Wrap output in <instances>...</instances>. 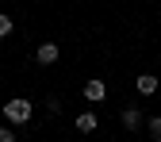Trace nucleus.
Segmentation results:
<instances>
[{
	"instance_id": "nucleus-9",
	"label": "nucleus",
	"mask_w": 161,
	"mask_h": 142,
	"mask_svg": "<svg viewBox=\"0 0 161 142\" xmlns=\"http://www.w3.org/2000/svg\"><path fill=\"white\" fill-rule=\"evenodd\" d=\"M0 142H15V131L12 127H0Z\"/></svg>"
},
{
	"instance_id": "nucleus-1",
	"label": "nucleus",
	"mask_w": 161,
	"mask_h": 142,
	"mask_svg": "<svg viewBox=\"0 0 161 142\" xmlns=\"http://www.w3.org/2000/svg\"><path fill=\"white\" fill-rule=\"evenodd\" d=\"M4 119L15 123V127H23L27 119H31V100H23V96H19V100H8V104H4Z\"/></svg>"
},
{
	"instance_id": "nucleus-8",
	"label": "nucleus",
	"mask_w": 161,
	"mask_h": 142,
	"mask_svg": "<svg viewBox=\"0 0 161 142\" xmlns=\"http://www.w3.org/2000/svg\"><path fill=\"white\" fill-rule=\"evenodd\" d=\"M4 35H12V15L0 12V38H4Z\"/></svg>"
},
{
	"instance_id": "nucleus-7",
	"label": "nucleus",
	"mask_w": 161,
	"mask_h": 142,
	"mask_svg": "<svg viewBox=\"0 0 161 142\" xmlns=\"http://www.w3.org/2000/svg\"><path fill=\"white\" fill-rule=\"evenodd\" d=\"M150 138H153V142H161V115H153V119H150Z\"/></svg>"
},
{
	"instance_id": "nucleus-6",
	"label": "nucleus",
	"mask_w": 161,
	"mask_h": 142,
	"mask_svg": "<svg viewBox=\"0 0 161 142\" xmlns=\"http://www.w3.org/2000/svg\"><path fill=\"white\" fill-rule=\"evenodd\" d=\"M77 131H80V134H92V131H96V115H92V111L77 115Z\"/></svg>"
},
{
	"instance_id": "nucleus-5",
	"label": "nucleus",
	"mask_w": 161,
	"mask_h": 142,
	"mask_svg": "<svg viewBox=\"0 0 161 142\" xmlns=\"http://www.w3.org/2000/svg\"><path fill=\"white\" fill-rule=\"evenodd\" d=\"M123 127L127 131H138V127H142V111H138V108H127L123 111Z\"/></svg>"
},
{
	"instance_id": "nucleus-3",
	"label": "nucleus",
	"mask_w": 161,
	"mask_h": 142,
	"mask_svg": "<svg viewBox=\"0 0 161 142\" xmlns=\"http://www.w3.org/2000/svg\"><path fill=\"white\" fill-rule=\"evenodd\" d=\"M134 88L142 92V96H153V92H157V77H153V73H142V77L134 81Z\"/></svg>"
},
{
	"instance_id": "nucleus-2",
	"label": "nucleus",
	"mask_w": 161,
	"mask_h": 142,
	"mask_svg": "<svg viewBox=\"0 0 161 142\" xmlns=\"http://www.w3.org/2000/svg\"><path fill=\"white\" fill-rule=\"evenodd\" d=\"M35 62H38V65H54V62H58V46H54V43H42V46L35 50Z\"/></svg>"
},
{
	"instance_id": "nucleus-4",
	"label": "nucleus",
	"mask_w": 161,
	"mask_h": 142,
	"mask_svg": "<svg viewBox=\"0 0 161 142\" xmlns=\"http://www.w3.org/2000/svg\"><path fill=\"white\" fill-rule=\"evenodd\" d=\"M85 96L92 100V104H96V100H104V96H108V88H104V81H88V85H85Z\"/></svg>"
}]
</instances>
